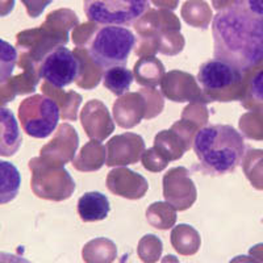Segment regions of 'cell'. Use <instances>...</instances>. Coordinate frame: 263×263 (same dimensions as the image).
Listing matches in <instances>:
<instances>
[{"mask_svg":"<svg viewBox=\"0 0 263 263\" xmlns=\"http://www.w3.org/2000/svg\"><path fill=\"white\" fill-rule=\"evenodd\" d=\"M111 211L109 200L102 192H86L78 201V213L84 222L102 221Z\"/></svg>","mask_w":263,"mask_h":263,"instance_id":"9c48e42d","label":"cell"},{"mask_svg":"<svg viewBox=\"0 0 263 263\" xmlns=\"http://www.w3.org/2000/svg\"><path fill=\"white\" fill-rule=\"evenodd\" d=\"M133 72L124 66H117L112 69L105 70L103 75V83L105 88L115 93L116 96H121L128 92L133 83Z\"/></svg>","mask_w":263,"mask_h":263,"instance_id":"4fadbf2b","label":"cell"},{"mask_svg":"<svg viewBox=\"0 0 263 263\" xmlns=\"http://www.w3.org/2000/svg\"><path fill=\"white\" fill-rule=\"evenodd\" d=\"M153 3L158 7H167V8H175L178 6V0H152Z\"/></svg>","mask_w":263,"mask_h":263,"instance_id":"603a6c76","label":"cell"},{"mask_svg":"<svg viewBox=\"0 0 263 263\" xmlns=\"http://www.w3.org/2000/svg\"><path fill=\"white\" fill-rule=\"evenodd\" d=\"M27 8V12L30 17L36 18L44 12V9L53 2V0H21Z\"/></svg>","mask_w":263,"mask_h":263,"instance_id":"e0dca14e","label":"cell"},{"mask_svg":"<svg viewBox=\"0 0 263 263\" xmlns=\"http://www.w3.org/2000/svg\"><path fill=\"white\" fill-rule=\"evenodd\" d=\"M196 79L205 92L220 93L239 86L243 79V71L230 63L213 58L199 67Z\"/></svg>","mask_w":263,"mask_h":263,"instance_id":"52a82bcc","label":"cell"},{"mask_svg":"<svg viewBox=\"0 0 263 263\" xmlns=\"http://www.w3.org/2000/svg\"><path fill=\"white\" fill-rule=\"evenodd\" d=\"M250 95L254 100L263 103V70L258 71L251 79Z\"/></svg>","mask_w":263,"mask_h":263,"instance_id":"d6986e66","label":"cell"},{"mask_svg":"<svg viewBox=\"0 0 263 263\" xmlns=\"http://www.w3.org/2000/svg\"><path fill=\"white\" fill-rule=\"evenodd\" d=\"M116 255V245L107 238L92 239L83 249V259L86 263H112Z\"/></svg>","mask_w":263,"mask_h":263,"instance_id":"8fae6325","label":"cell"},{"mask_svg":"<svg viewBox=\"0 0 263 263\" xmlns=\"http://www.w3.org/2000/svg\"><path fill=\"white\" fill-rule=\"evenodd\" d=\"M212 37L215 58L241 71L263 62V17L229 6L213 16Z\"/></svg>","mask_w":263,"mask_h":263,"instance_id":"6da1fadb","label":"cell"},{"mask_svg":"<svg viewBox=\"0 0 263 263\" xmlns=\"http://www.w3.org/2000/svg\"><path fill=\"white\" fill-rule=\"evenodd\" d=\"M162 263H179L177 257H174V255H166V257L162 259Z\"/></svg>","mask_w":263,"mask_h":263,"instance_id":"d4e9b609","label":"cell"},{"mask_svg":"<svg viewBox=\"0 0 263 263\" xmlns=\"http://www.w3.org/2000/svg\"><path fill=\"white\" fill-rule=\"evenodd\" d=\"M21 142L23 136L15 115L11 109L0 105V157L15 156Z\"/></svg>","mask_w":263,"mask_h":263,"instance_id":"ba28073f","label":"cell"},{"mask_svg":"<svg viewBox=\"0 0 263 263\" xmlns=\"http://www.w3.org/2000/svg\"><path fill=\"white\" fill-rule=\"evenodd\" d=\"M20 185L21 175L18 168L11 162L0 159V205L15 200Z\"/></svg>","mask_w":263,"mask_h":263,"instance_id":"30bf717a","label":"cell"},{"mask_svg":"<svg viewBox=\"0 0 263 263\" xmlns=\"http://www.w3.org/2000/svg\"><path fill=\"white\" fill-rule=\"evenodd\" d=\"M171 243L180 254L192 255L200 248V237L194 228L183 224L173 230Z\"/></svg>","mask_w":263,"mask_h":263,"instance_id":"7c38bea8","label":"cell"},{"mask_svg":"<svg viewBox=\"0 0 263 263\" xmlns=\"http://www.w3.org/2000/svg\"><path fill=\"white\" fill-rule=\"evenodd\" d=\"M17 60L18 54L15 46L0 39V86L11 81Z\"/></svg>","mask_w":263,"mask_h":263,"instance_id":"9a60e30c","label":"cell"},{"mask_svg":"<svg viewBox=\"0 0 263 263\" xmlns=\"http://www.w3.org/2000/svg\"><path fill=\"white\" fill-rule=\"evenodd\" d=\"M15 8V0H0V17L8 16Z\"/></svg>","mask_w":263,"mask_h":263,"instance_id":"44dd1931","label":"cell"},{"mask_svg":"<svg viewBox=\"0 0 263 263\" xmlns=\"http://www.w3.org/2000/svg\"><path fill=\"white\" fill-rule=\"evenodd\" d=\"M234 4L253 15L263 17V0H234Z\"/></svg>","mask_w":263,"mask_h":263,"instance_id":"ac0fdd59","label":"cell"},{"mask_svg":"<svg viewBox=\"0 0 263 263\" xmlns=\"http://www.w3.org/2000/svg\"><path fill=\"white\" fill-rule=\"evenodd\" d=\"M250 255L254 258V259L259 260V262L263 263V243L255 245L254 248L250 249Z\"/></svg>","mask_w":263,"mask_h":263,"instance_id":"7402d4cb","label":"cell"},{"mask_svg":"<svg viewBox=\"0 0 263 263\" xmlns=\"http://www.w3.org/2000/svg\"><path fill=\"white\" fill-rule=\"evenodd\" d=\"M229 263H259L257 259L254 258H250V257H245V255H238L234 259L230 260Z\"/></svg>","mask_w":263,"mask_h":263,"instance_id":"cb8c5ba5","label":"cell"},{"mask_svg":"<svg viewBox=\"0 0 263 263\" xmlns=\"http://www.w3.org/2000/svg\"><path fill=\"white\" fill-rule=\"evenodd\" d=\"M0 263H32L27 258L17 254H11L6 251H0Z\"/></svg>","mask_w":263,"mask_h":263,"instance_id":"ffe728a7","label":"cell"},{"mask_svg":"<svg viewBox=\"0 0 263 263\" xmlns=\"http://www.w3.org/2000/svg\"><path fill=\"white\" fill-rule=\"evenodd\" d=\"M162 241L158 237L147 234L138 243V255L144 263L158 262L162 254Z\"/></svg>","mask_w":263,"mask_h":263,"instance_id":"2e32d148","label":"cell"},{"mask_svg":"<svg viewBox=\"0 0 263 263\" xmlns=\"http://www.w3.org/2000/svg\"><path fill=\"white\" fill-rule=\"evenodd\" d=\"M39 77L57 88H65L81 77L82 63L65 45L49 49L37 66Z\"/></svg>","mask_w":263,"mask_h":263,"instance_id":"8992f818","label":"cell"},{"mask_svg":"<svg viewBox=\"0 0 263 263\" xmlns=\"http://www.w3.org/2000/svg\"><path fill=\"white\" fill-rule=\"evenodd\" d=\"M150 0H83L87 18L99 25H130L149 11Z\"/></svg>","mask_w":263,"mask_h":263,"instance_id":"277c9868","label":"cell"},{"mask_svg":"<svg viewBox=\"0 0 263 263\" xmlns=\"http://www.w3.org/2000/svg\"><path fill=\"white\" fill-rule=\"evenodd\" d=\"M18 119L24 132L33 138H46L57 129L61 112L57 103L45 95H33L18 107Z\"/></svg>","mask_w":263,"mask_h":263,"instance_id":"5b68a950","label":"cell"},{"mask_svg":"<svg viewBox=\"0 0 263 263\" xmlns=\"http://www.w3.org/2000/svg\"><path fill=\"white\" fill-rule=\"evenodd\" d=\"M136 42V36L128 28L100 25L93 27L87 39V51L95 65L108 70L125 66Z\"/></svg>","mask_w":263,"mask_h":263,"instance_id":"3957f363","label":"cell"},{"mask_svg":"<svg viewBox=\"0 0 263 263\" xmlns=\"http://www.w3.org/2000/svg\"><path fill=\"white\" fill-rule=\"evenodd\" d=\"M192 149L208 175L222 177L238 167L245 156L246 145L242 135L234 126L215 124L196 132Z\"/></svg>","mask_w":263,"mask_h":263,"instance_id":"7a4b0ae2","label":"cell"},{"mask_svg":"<svg viewBox=\"0 0 263 263\" xmlns=\"http://www.w3.org/2000/svg\"><path fill=\"white\" fill-rule=\"evenodd\" d=\"M182 16L189 24L199 28H205L211 20V9L205 2L201 0H189L182 9Z\"/></svg>","mask_w":263,"mask_h":263,"instance_id":"5bb4252c","label":"cell"}]
</instances>
